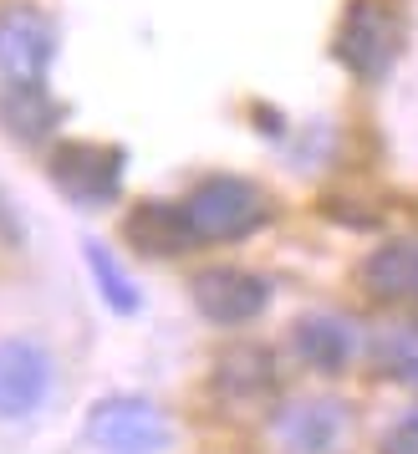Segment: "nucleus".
Returning a JSON list of instances; mask_svg holds the SVG:
<instances>
[{
    "instance_id": "obj_16",
    "label": "nucleus",
    "mask_w": 418,
    "mask_h": 454,
    "mask_svg": "<svg viewBox=\"0 0 418 454\" xmlns=\"http://www.w3.org/2000/svg\"><path fill=\"white\" fill-rule=\"evenodd\" d=\"M377 454H418V403H414V409H403L393 424L383 429Z\"/></svg>"
},
{
    "instance_id": "obj_6",
    "label": "nucleus",
    "mask_w": 418,
    "mask_h": 454,
    "mask_svg": "<svg viewBox=\"0 0 418 454\" xmlns=\"http://www.w3.org/2000/svg\"><path fill=\"white\" fill-rule=\"evenodd\" d=\"M51 352L31 337H0V419H31L51 398Z\"/></svg>"
},
{
    "instance_id": "obj_11",
    "label": "nucleus",
    "mask_w": 418,
    "mask_h": 454,
    "mask_svg": "<svg viewBox=\"0 0 418 454\" xmlns=\"http://www.w3.org/2000/svg\"><path fill=\"white\" fill-rule=\"evenodd\" d=\"M357 286L373 301H418V240H388L357 261Z\"/></svg>"
},
{
    "instance_id": "obj_17",
    "label": "nucleus",
    "mask_w": 418,
    "mask_h": 454,
    "mask_svg": "<svg viewBox=\"0 0 418 454\" xmlns=\"http://www.w3.org/2000/svg\"><path fill=\"white\" fill-rule=\"evenodd\" d=\"M26 240V230H21V215L11 209V200L0 194V255H16Z\"/></svg>"
},
{
    "instance_id": "obj_8",
    "label": "nucleus",
    "mask_w": 418,
    "mask_h": 454,
    "mask_svg": "<svg viewBox=\"0 0 418 454\" xmlns=\"http://www.w3.org/2000/svg\"><path fill=\"white\" fill-rule=\"evenodd\" d=\"M57 57V31L42 11L16 5L0 16V77L5 82H42Z\"/></svg>"
},
{
    "instance_id": "obj_12",
    "label": "nucleus",
    "mask_w": 418,
    "mask_h": 454,
    "mask_svg": "<svg viewBox=\"0 0 418 454\" xmlns=\"http://www.w3.org/2000/svg\"><path fill=\"white\" fill-rule=\"evenodd\" d=\"M275 383H281L275 352L260 348V342H235L214 357V388L235 403H260L275 393Z\"/></svg>"
},
{
    "instance_id": "obj_15",
    "label": "nucleus",
    "mask_w": 418,
    "mask_h": 454,
    "mask_svg": "<svg viewBox=\"0 0 418 454\" xmlns=\"http://www.w3.org/2000/svg\"><path fill=\"white\" fill-rule=\"evenodd\" d=\"M82 255H87L92 281H97V296H103L118 317H133V311L143 307V296H138V286H133V276L118 266V255H112V250L97 246V240H82Z\"/></svg>"
},
{
    "instance_id": "obj_4",
    "label": "nucleus",
    "mask_w": 418,
    "mask_h": 454,
    "mask_svg": "<svg viewBox=\"0 0 418 454\" xmlns=\"http://www.w3.org/2000/svg\"><path fill=\"white\" fill-rule=\"evenodd\" d=\"M87 439L103 454H164L174 434H168V419L159 403L118 393L87 413Z\"/></svg>"
},
{
    "instance_id": "obj_9",
    "label": "nucleus",
    "mask_w": 418,
    "mask_h": 454,
    "mask_svg": "<svg viewBox=\"0 0 418 454\" xmlns=\"http://www.w3.org/2000/svg\"><path fill=\"white\" fill-rule=\"evenodd\" d=\"M291 348L312 372L337 378V372H347V363L357 357V327L347 317H337V311H306L291 327Z\"/></svg>"
},
{
    "instance_id": "obj_10",
    "label": "nucleus",
    "mask_w": 418,
    "mask_h": 454,
    "mask_svg": "<svg viewBox=\"0 0 418 454\" xmlns=\"http://www.w3.org/2000/svg\"><path fill=\"white\" fill-rule=\"evenodd\" d=\"M123 235H128V246H138L143 255H179V250L199 246L189 209L174 205V200H143V205H133L123 220Z\"/></svg>"
},
{
    "instance_id": "obj_13",
    "label": "nucleus",
    "mask_w": 418,
    "mask_h": 454,
    "mask_svg": "<svg viewBox=\"0 0 418 454\" xmlns=\"http://www.w3.org/2000/svg\"><path fill=\"white\" fill-rule=\"evenodd\" d=\"M62 107L46 92L42 82H5L0 87V128L16 138V144H46L57 133Z\"/></svg>"
},
{
    "instance_id": "obj_7",
    "label": "nucleus",
    "mask_w": 418,
    "mask_h": 454,
    "mask_svg": "<svg viewBox=\"0 0 418 454\" xmlns=\"http://www.w3.org/2000/svg\"><path fill=\"white\" fill-rule=\"evenodd\" d=\"M271 429L291 454H342L352 439V413L342 398H301L275 413Z\"/></svg>"
},
{
    "instance_id": "obj_5",
    "label": "nucleus",
    "mask_w": 418,
    "mask_h": 454,
    "mask_svg": "<svg viewBox=\"0 0 418 454\" xmlns=\"http://www.w3.org/2000/svg\"><path fill=\"white\" fill-rule=\"evenodd\" d=\"M189 296H194V307H199L205 322H214V327H245V322H255L260 311L271 307V281L240 266H209L189 281Z\"/></svg>"
},
{
    "instance_id": "obj_14",
    "label": "nucleus",
    "mask_w": 418,
    "mask_h": 454,
    "mask_svg": "<svg viewBox=\"0 0 418 454\" xmlns=\"http://www.w3.org/2000/svg\"><path fill=\"white\" fill-rule=\"evenodd\" d=\"M373 363L383 378H393L403 388H418V322H393L377 332Z\"/></svg>"
},
{
    "instance_id": "obj_3",
    "label": "nucleus",
    "mask_w": 418,
    "mask_h": 454,
    "mask_svg": "<svg viewBox=\"0 0 418 454\" xmlns=\"http://www.w3.org/2000/svg\"><path fill=\"white\" fill-rule=\"evenodd\" d=\"M398 16L388 0H352L337 26V62L352 72L357 82H383L398 57Z\"/></svg>"
},
{
    "instance_id": "obj_1",
    "label": "nucleus",
    "mask_w": 418,
    "mask_h": 454,
    "mask_svg": "<svg viewBox=\"0 0 418 454\" xmlns=\"http://www.w3.org/2000/svg\"><path fill=\"white\" fill-rule=\"evenodd\" d=\"M123 164H128V153L118 144L66 138V144L51 148L46 174H51V184L62 189L72 205L103 209V205H112V200H118V189H123Z\"/></svg>"
},
{
    "instance_id": "obj_2",
    "label": "nucleus",
    "mask_w": 418,
    "mask_h": 454,
    "mask_svg": "<svg viewBox=\"0 0 418 454\" xmlns=\"http://www.w3.org/2000/svg\"><path fill=\"white\" fill-rule=\"evenodd\" d=\"M189 220H194V235L199 240H245L251 230L266 225V194L240 179V174H214V179H199L194 194L184 200Z\"/></svg>"
}]
</instances>
